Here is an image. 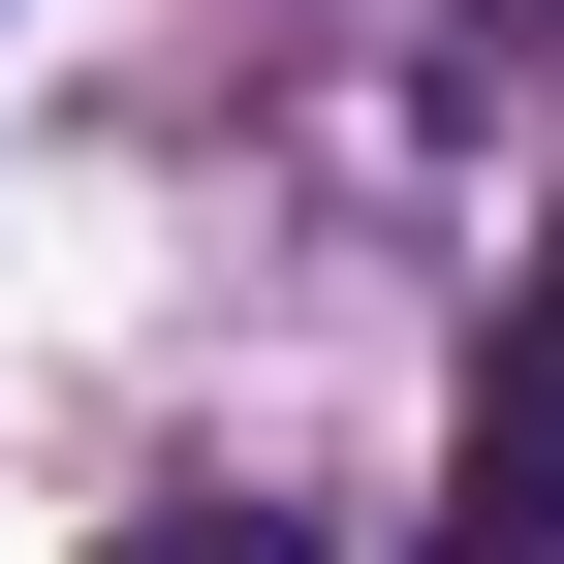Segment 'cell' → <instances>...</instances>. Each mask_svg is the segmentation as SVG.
<instances>
[{
  "mask_svg": "<svg viewBox=\"0 0 564 564\" xmlns=\"http://www.w3.org/2000/svg\"><path fill=\"white\" fill-rule=\"evenodd\" d=\"M440 564H564V251L502 282V377H470V470H440Z\"/></svg>",
  "mask_w": 564,
  "mask_h": 564,
  "instance_id": "cell-1",
  "label": "cell"
},
{
  "mask_svg": "<svg viewBox=\"0 0 564 564\" xmlns=\"http://www.w3.org/2000/svg\"><path fill=\"white\" fill-rule=\"evenodd\" d=\"M126 564H282V502H158V533H126Z\"/></svg>",
  "mask_w": 564,
  "mask_h": 564,
  "instance_id": "cell-2",
  "label": "cell"
},
{
  "mask_svg": "<svg viewBox=\"0 0 564 564\" xmlns=\"http://www.w3.org/2000/svg\"><path fill=\"white\" fill-rule=\"evenodd\" d=\"M440 63H564V0H440Z\"/></svg>",
  "mask_w": 564,
  "mask_h": 564,
  "instance_id": "cell-3",
  "label": "cell"
}]
</instances>
